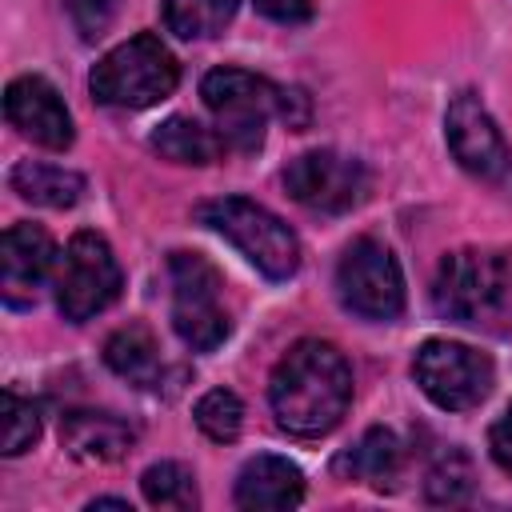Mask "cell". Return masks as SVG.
I'll use <instances>...</instances> for the list:
<instances>
[{
	"mask_svg": "<svg viewBox=\"0 0 512 512\" xmlns=\"http://www.w3.org/2000/svg\"><path fill=\"white\" fill-rule=\"evenodd\" d=\"M400 464H404V444L392 428H368L340 456V472H348V480H364L372 488H388L400 476Z\"/></svg>",
	"mask_w": 512,
	"mask_h": 512,
	"instance_id": "obj_18",
	"label": "cell"
},
{
	"mask_svg": "<svg viewBox=\"0 0 512 512\" xmlns=\"http://www.w3.org/2000/svg\"><path fill=\"white\" fill-rule=\"evenodd\" d=\"M368 168L356 156H344L336 148H312L300 152L288 168H284V188L288 196L320 216H340L352 212L356 204H364L368 196Z\"/></svg>",
	"mask_w": 512,
	"mask_h": 512,
	"instance_id": "obj_11",
	"label": "cell"
},
{
	"mask_svg": "<svg viewBox=\"0 0 512 512\" xmlns=\"http://www.w3.org/2000/svg\"><path fill=\"white\" fill-rule=\"evenodd\" d=\"M148 144H152L164 160H172V164H196V168L216 164V160L228 152L224 136L212 132V128H204V124L192 120V116H168L164 124H156V132H152Z\"/></svg>",
	"mask_w": 512,
	"mask_h": 512,
	"instance_id": "obj_17",
	"label": "cell"
},
{
	"mask_svg": "<svg viewBox=\"0 0 512 512\" xmlns=\"http://www.w3.org/2000/svg\"><path fill=\"white\" fill-rule=\"evenodd\" d=\"M268 404L288 436L312 440L332 432L352 404V368L328 340H296L268 376Z\"/></svg>",
	"mask_w": 512,
	"mask_h": 512,
	"instance_id": "obj_1",
	"label": "cell"
},
{
	"mask_svg": "<svg viewBox=\"0 0 512 512\" xmlns=\"http://www.w3.org/2000/svg\"><path fill=\"white\" fill-rule=\"evenodd\" d=\"M488 452H492V460L512 476V404L496 416V424L488 428Z\"/></svg>",
	"mask_w": 512,
	"mask_h": 512,
	"instance_id": "obj_26",
	"label": "cell"
},
{
	"mask_svg": "<svg viewBox=\"0 0 512 512\" xmlns=\"http://www.w3.org/2000/svg\"><path fill=\"white\" fill-rule=\"evenodd\" d=\"M116 4H120V0H64L68 20L76 24V32H80L84 40H96V36L112 24Z\"/></svg>",
	"mask_w": 512,
	"mask_h": 512,
	"instance_id": "obj_25",
	"label": "cell"
},
{
	"mask_svg": "<svg viewBox=\"0 0 512 512\" xmlns=\"http://www.w3.org/2000/svg\"><path fill=\"white\" fill-rule=\"evenodd\" d=\"M192 416H196V428H200L208 440H216V444H232V440L240 436V428H244V404H240V396L228 392V388L204 392V396L196 400Z\"/></svg>",
	"mask_w": 512,
	"mask_h": 512,
	"instance_id": "obj_22",
	"label": "cell"
},
{
	"mask_svg": "<svg viewBox=\"0 0 512 512\" xmlns=\"http://www.w3.org/2000/svg\"><path fill=\"white\" fill-rule=\"evenodd\" d=\"M336 296L360 320H396L404 312V272L380 240L360 236L336 264Z\"/></svg>",
	"mask_w": 512,
	"mask_h": 512,
	"instance_id": "obj_9",
	"label": "cell"
},
{
	"mask_svg": "<svg viewBox=\"0 0 512 512\" xmlns=\"http://www.w3.org/2000/svg\"><path fill=\"white\" fill-rule=\"evenodd\" d=\"M52 288H56L60 316L72 320V324L92 320L96 312H104L124 288V272H120V260H116L112 244L100 232H88V228L76 232L68 240L64 256L56 260Z\"/></svg>",
	"mask_w": 512,
	"mask_h": 512,
	"instance_id": "obj_7",
	"label": "cell"
},
{
	"mask_svg": "<svg viewBox=\"0 0 512 512\" xmlns=\"http://www.w3.org/2000/svg\"><path fill=\"white\" fill-rule=\"evenodd\" d=\"M200 96L224 144L232 152H256L264 144V124L280 116L284 88L248 68H212L200 80Z\"/></svg>",
	"mask_w": 512,
	"mask_h": 512,
	"instance_id": "obj_5",
	"label": "cell"
},
{
	"mask_svg": "<svg viewBox=\"0 0 512 512\" xmlns=\"http://www.w3.org/2000/svg\"><path fill=\"white\" fill-rule=\"evenodd\" d=\"M40 440V412L32 400L16 396L12 388L4 392V456H20Z\"/></svg>",
	"mask_w": 512,
	"mask_h": 512,
	"instance_id": "obj_24",
	"label": "cell"
},
{
	"mask_svg": "<svg viewBox=\"0 0 512 512\" xmlns=\"http://www.w3.org/2000/svg\"><path fill=\"white\" fill-rule=\"evenodd\" d=\"M8 184L20 200L40 204V208H72L84 196V176L60 164H44V160H20L8 172Z\"/></svg>",
	"mask_w": 512,
	"mask_h": 512,
	"instance_id": "obj_16",
	"label": "cell"
},
{
	"mask_svg": "<svg viewBox=\"0 0 512 512\" xmlns=\"http://www.w3.org/2000/svg\"><path fill=\"white\" fill-rule=\"evenodd\" d=\"M260 16L276 20V24H304L312 20V0H252Z\"/></svg>",
	"mask_w": 512,
	"mask_h": 512,
	"instance_id": "obj_27",
	"label": "cell"
},
{
	"mask_svg": "<svg viewBox=\"0 0 512 512\" xmlns=\"http://www.w3.org/2000/svg\"><path fill=\"white\" fill-rule=\"evenodd\" d=\"M56 244L40 224H12L0 240V288L8 308H32L56 268Z\"/></svg>",
	"mask_w": 512,
	"mask_h": 512,
	"instance_id": "obj_13",
	"label": "cell"
},
{
	"mask_svg": "<svg viewBox=\"0 0 512 512\" xmlns=\"http://www.w3.org/2000/svg\"><path fill=\"white\" fill-rule=\"evenodd\" d=\"M140 488H144V500H148L152 508L188 512V508L200 504V496H196V476H192V468H184L180 460H160V464L144 468Z\"/></svg>",
	"mask_w": 512,
	"mask_h": 512,
	"instance_id": "obj_21",
	"label": "cell"
},
{
	"mask_svg": "<svg viewBox=\"0 0 512 512\" xmlns=\"http://www.w3.org/2000/svg\"><path fill=\"white\" fill-rule=\"evenodd\" d=\"M412 376L420 384V392L444 408V412H468L480 400H488L492 384H496V368L484 352H476L472 344L460 340H424L412 356Z\"/></svg>",
	"mask_w": 512,
	"mask_h": 512,
	"instance_id": "obj_8",
	"label": "cell"
},
{
	"mask_svg": "<svg viewBox=\"0 0 512 512\" xmlns=\"http://www.w3.org/2000/svg\"><path fill=\"white\" fill-rule=\"evenodd\" d=\"M444 140L468 176L512 196V144L504 140V132L496 128V120L488 116L476 92L452 96L444 112Z\"/></svg>",
	"mask_w": 512,
	"mask_h": 512,
	"instance_id": "obj_10",
	"label": "cell"
},
{
	"mask_svg": "<svg viewBox=\"0 0 512 512\" xmlns=\"http://www.w3.org/2000/svg\"><path fill=\"white\" fill-rule=\"evenodd\" d=\"M476 488V472H472V460L464 452H444L432 468H428V480H424V496L428 504H464Z\"/></svg>",
	"mask_w": 512,
	"mask_h": 512,
	"instance_id": "obj_23",
	"label": "cell"
},
{
	"mask_svg": "<svg viewBox=\"0 0 512 512\" xmlns=\"http://www.w3.org/2000/svg\"><path fill=\"white\" fill-rule=\"evenodd\" d=\"M304 500V472L272 452H260L244 460L236 476V504L264 512V508H296Z\"/></svg>",
	"mask_w": 512,
	"mask_h": 512,
	"instance_id": "obj_15",
	"label": "cell"
},
{
	"mask_svg": "<svg viewBox=\"0 0 512 512\" xmlns=\"http://www.w3.org/2000/svg\"><path fill=\"white\" fill-rule=\"evenodd\" d=\"M172 328L192 352H212L228 340L232 320L224 312V280L200 252H172Z\"/></svg>",
	"mask_w": 512,
	"mask_h": 512,
	"instance_id": "obj_6",
	"label": "cell"
},
{
	"mask_svg": "<svg viewBox=\"0 0 512 512\" xmlns=\"http://www.w3.org/2000/svg\"><path fill=\"white\" fill-rule=\"evenodd\" d=\"M104 364H108L120 380L136 384V388L152 384L156 372H160L156 336H152L144 324H124V328H116V332L108 336V344H104Z\"/></svg>",
	"mask_w": 512,
	"mask_h": 512,
	"instance_id": "obj_19",
	"label": "cell"
},
{
	"mask_svg": "<svg viewBox=\"0 0 512 512\" xmlns=\"http://www.w3.org/2000/svg\"><path fill=\"white\" fill-rule=\"evenodd\" d=\"M88 508H128V512H132V504H128V500H120V496H100V500H92Z\"/></svg>",
	"mask_w": 512,
	"mask_h": 512,
	"instance_id": "obj_28",
	"label": "cell"
},
{
	"mask_svg": "<svg viewBox=\"0 0 512 512\" xmlns=\"http://www.w3.org/2000/svg\"><path fill=\"white\" fill-rule=\"evenodd\" d=\"M4 116H8V124L20 136H28L32 144L52 148V152H64L72 144V136H76L72 132V112L64 108L56 84H48L36 72L8 80V88H4Z\"/></svg>",
	"mask_w": 512,
	"mask_h": 512,
	"instance_id": "obj_12",
	"label": "cell"
},
{
	"mask_svg": "<svg viewBox=\"0 0 512 512\" xmlns=\"http://www.w3.org/2000/svg\"><path fill=\"white\" fill-rule=\"evenodd\" d=\"M60 444L80 464H116L120 456L132 452L136 428L116 412L76 408V412H64L60 420Z\"/></svg>",
	"mask_w": 512,
	"mask_h": 512,
	"instance_id": "obj_14",
	"label": "cell"
},
{
	"mask_svg": "<svg viewBox=\"0 0 512 512\" xmlns=\"http://www.w3.org/2000/svg\"><path fill=\"white\" fill-rule=\"evenodd\" d=\"M236 4L240 0H164L160 16H164V28L172 36L204 40V36L224 32V24L236 16Z\"/></svg>",
	"mask_w": 512,
	"mask_h": 512,
	"instance_id": "obj_20",
	"label": "cell"
},
{
	"mask_svg": "<svg viewBox=\"0 0 512 512\" xmlns=\"http://www.w3.org/2000/svg\"><path fill=\"white\" fill-rule=\"evenodd\" d=\"M432 304L444 320L484 336H512V248L468 244L440 260Z\"/></svg>",
	"mask_w": 512,
	"mask_h": 512,
	"instance_id": "obj_2",
	"label": "cell"
},
{
	"mask_svg": "<svg viewBox=\"0 0 512 512\" xmlns=\"http://www.w3.org/2000/svg\"><path fill=\"white\" fill-rule=\"evenodd\" d=\"M176 84H180V64L156 32H136L124 44L108 48L88 76V88L100 104L128 112L168 100Z\"/></svg>",
	"mask_w": 512,
	"mask_h": 512,
	"instance_id": "obj_3",
	"label": "cell"
},
{
	"mask_svg": "<svg viewBox=\"0 0 512 512\" xmlns=\"http://www.w3.org/2000/svg\"><path fill=\"white\" fill-rule=\"evenodd\" d=\"M196 220L204 228H212L216 236H224L268 280L296 276V268H300V240L264 204H256L248 196H216V200H204L196 208Z\"/></svg>",
	"mask_w": 512,
	"mask_h": 512,
	"instance_id": "obj_4",
	"label": "cell"
}]
</instances>
